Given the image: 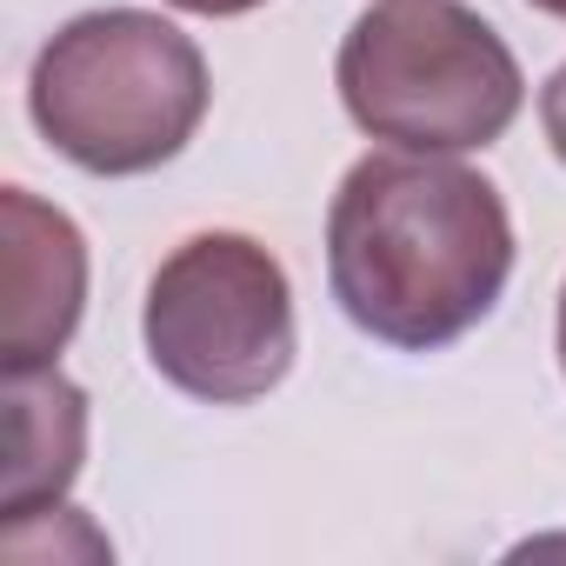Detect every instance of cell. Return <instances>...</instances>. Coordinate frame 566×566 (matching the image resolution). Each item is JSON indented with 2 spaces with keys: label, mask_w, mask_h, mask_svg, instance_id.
<instances>
[{
  "label": "cell",
  "mask_w": 566,
  "mask_h": 566,
  "mask_svg": "<svg viewBox=\"0 0 566 566\" xmlns=\"http://www.w3.org/2000/svg\"><path fill=\"white\" fill-rule=\"evenodd\" d=\"M327 280L340 314L400 354L473 334L513 280V213L453 154H367L327 207Z\"/></svg>",
  "instance_id": "cell-1"
},
{
  "label": "cell",
  "mask_w": 566,
  "mask_h": 566,
  "mask_svg": "<svg viewBox=\"0 0 566 566\" xmlns=\"http://www.w3.org/2000/svg\"><path fill=\"white\" fill-rule=\"evenodd\" d=\"M207 101V54L147 8L74 14L28 74V114L41 140L101 180L167 167L200 134Z\"/></svg>",
  "instance_id": "cell-2"
},
{
  "label": "cell",
  "mask_w": 566,
  "mask_h": 566,
  "mask_svg": "<svg viewBox=\"0 0 566 566\" xmlns=\"http://www.w3.org/2000/svg\"><path fill=\"white\" fill-rule=\"evenodd\" d=\"M334 81L354 127L407 154L493 147L526 107V74L513 48L460 0L367 8L340 41Z\"/></svg>",
  "instance_id": "cell-3"
},
{
  "label": "cell",
  "mask_w": 566,
  "mask_h": 566,
  "mask_svg": "<svg viewBox=\"0 0 566 566\" xmlns=\"http://www.w3.org/2000/svg\"><path fill=\"white\" fill-rule=\"evenodd\" d=\"M147 360L167 387L207 407H247L294 367V287L253 233H193L154 280L140 314Z\"/></svg>",
  "instance_id": "cell-4"
},
{
  "label": "cell",
  "mask_w": 566,
  "mask_h": 566,
  "mask_svg": "<svg viewBox=\"0 0 566 566\" xmlns=\"http://www.w3.org/2000/svg\"><path fill=\"white\" fill-rule=\"evenodd\" d=\"M0 227H8V334H0V360L54 367L87 314V240L61 207L34 200L28 187L0 193Z\"/></svg>",
  "instance_id": "cell-5"
},
{
  "label": "cell",
  "mask_w": 566,
  "mask_h": 566,
  "mask_svg": "<svg viewBox=\"0 0 566 566\" xmlns=\"http://www.w3.org/2000/svg\"><path fill=\"white\" fill-rule=\"evenodd\" d=\"M8 467H0V520L28 526L81 480L87 460V394L61 367H8Z\"/></svg>",
  "instance_id": "cell-6"
},
{
  "label": "cell",
  "mask_w": 566,
  "mask_h": 566,
  "mask_svg": "<svg viewBox=\"0 0 566 566\" xmlns=\"http://www.w3.org/2000/svg\"><path fill=\"white\" fill-rule=\"evenodd\" d=\"M539 127H546V147H553L559 167H566V61H559L553 81L539 87Z\"/></svg>",
  "instance_id": "cell-7"
},
{
  "label": "cell",
  "mask_w": 566,
  "mask_h": 566,
  "mask_svg": "<svg viewBox=\"0 0 566 566\" xmlns=\"http://www.w3.org/2000/svg\"><path fill=\"white\" fill-rule=\"evenodd\" d=\"M180 14H207V21H233V14H253L260 0H167Z\"/></svg>",
  "instance_id": "cell-8"
},
{
  "label": "cell",
  "mask_w": 566,
  "mask_h": 566,
  "mask_svg": "<svg viewBox=\"0 0 566 566\" xmlns=\"http://www.w3.org/2000/svg\"><path fill=\"white\" fill-rule=\"evenodd\" d=\"M533 14H553V21H566V0H526Z\"/></svg>",
  "instance_id": "cell-9"
},
{
  "label": "cell",
  "mask_w": 566,
  "mask_h": 566,
  "mask_svg": "<svg viewBox=\"0 0 566 566\" xmlns=\"http://www.w3.org/2000/svg\"><path fill=\"white\" fill-rule=\"evenodd\" d=\"M559 374H566V287H559Z\"/></svg>",
  "instance_id": "cell-10"
}]
</instances>
